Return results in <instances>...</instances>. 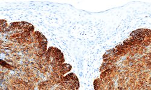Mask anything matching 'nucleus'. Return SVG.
Masks as SVG:
<instances>
[{"label": "nucleus", "mask_w": 151, "mask_h": 90, "mask_svg": "<svg viewBox=\"0 0 151 90\" xmlns=\"http://www.w3.org/2000/svg\"><path fill=\"white\" fill-rule=\"evenodd\" d=\"M130 35L134 42H142L144 40L145 37L143 29L137 30L131 33Z\"/></svg>", "instance_id": "obj_1"}, {"label": "nucleus", "mask_w": 151, "mask_h": 90, "mask_svg": "<svg viewBox=\"0 0 151 90\" xmlns=\"http://www.w3.org/2000/svg\"><path fill=\"white\" fill-rule=\"evenodd\" d=\"M71 69V65H70V64H62L60 67V72L62 74H64L68 72L69 71H70Z\"/></svg>", "instance_id": "obj_2"}]
</instances>
